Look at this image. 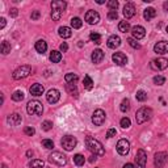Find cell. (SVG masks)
Segmentation results:
<instances>
[{
	"label": "cell",
	"instance_id": "cell-57",
	"mask_svg": "<svg viewBox=\"0 0 168 168\" xmlns=\"http://www.w3.org/2000/svg\"><path fill=\"white\" fill-rule=\"evenodd\" d=\"M3 168H8V167H7V166H5V164H3Z\"/></svg>",
	"mask_w": 168,
	"mask_h": 168
},
{
	"label": "cell",
	"instance_id": "cell-17",
	"mask_svg": "<svg viewBox=\"0 0 168 168\" xmlns=\"http://www.w3.org/2000/svg\"><path fill=\"white\" fill-rule=\"evenodd\" d=\"M44 91H45L44 85L39 84V83L32 84V87L29 88V92H30V95H32V96H36V97L42 96V95H44Z\"/></svg>",
	"mask_w": 168,
	"mask_h": 168
},
{
	"label": "cell",
	"instance_id": "cell-29",
	"mask_svg": "<svg viewBox=\"0 0 168 168\" xmlns=\"http://www.w3.org/2000/svg\"><path fill=\"white\" fill-rule=\"evenodd\" d=\"M118 29H120V32L122 33H127L130 30V24L129 21H126V20H124V21H120V24H118Z\"/></svg>",
	"mask_w": 168,
	"mask_h": 168
},
{
	"label": "cell",
	"instance_id": "cell-8",
	"mask_svg": "<svg viewBox=\"0 0 168 168\" xmlns=\"http://www.w3.org/2000/svg\"><path fill=\"white\" fill-rule=\"evenodd\" d=\"M146 162H147V154L146 151L139 149L137 151L135 155V168H146Z\"/></svg>",
	"mask_w": 168,
	"mask_h": 168
},
{
	"label": "cell",
	"instance_id": "cell-48",
	"mask_svg": "<svg viewBox=\"0 0 168 168\" xmlns=\"http://www.w3.org/2000/svg\"><path fill=\"white\" fill-rule=\"evenodd\" d=\"M39 19V11H33L32 12V20H38Z\"/></svg>",
	"mask_w": 168,
	"mask_h": 168
},
{
	"label": "cell",
	"instance_id": "cell-18",
	"mask_svg": "<svg viewBox=\"0 0 168 168\" xmlns=\"http://www.w3.org/2000/svg\"><path fill=\"white\" fill-rule=\"evenodd\" d=\"M112 59H113V62L118 66H125L127 63V57L124 53H114V54L112 55Z\"/></svg>",
	"mask_w": 168,
	"mask_h": 168
},
{
	"label": "cell",
	"instance_id": "cell-54",
	"mask_svg": "<svg viewBox=\"0 0 168 168\" xmlns=\"http://www.w3.org/2000/svg\"><path fill=\"white\" fill-rule=\"evenodd\" d=\"M96 159H97V155H92V156H91V159H90V162H95Z\"/></svg>",
	"mask_w": 168,
	"mask_h": 168
},
{
	"label": "cell",
	"instance_id": "cell-37",
	"mask_svg": "<svg viewBox=\"0 0 168 168\" xmlns=\"http://www.w3.org/2000/svg\"><path fill=\"white\" fill-rule=\"evenodd\" d=\"M24 92H22V91H16L15 92V93H13L12 95V100L13 101H22V100H24Z\"/></svg>",
	"mask_w": 168,
	"mask_h": 168
},
{
	"label": "cell",
	"instance_id": "cell-47",
	"mask_svg": "<svg viewBox=\"0 0 168 168\" xmlns=\"http://www.w3.org/2000/svg\"><path fill=\"white\" fill-rule=\"evenodd\" d=\"M116 134H117L116 129H109L108 130V133H107V137L108 138H113V137H116Z\"/></svg>",
	"mask_w": 168,
	"mask_h": 168
},
{
	"label": "cell",
	"instance_id": "cell-1",
	"mask_svg": "<svg viewBox=\"0 0 168 168\" xmlns=\"http://www.w3.org/2000/svg\"><path fill=\"white\" fill-rule=\"evenodd\" d=\"M85 146H87V149L91 151L93 155H97V156H103L105 154V150L103 147V144L98 142L97 139H95V138L92 137H85Z\"/></svg>",
	"mask_w": 168,
	"mask_h": 168
},
{
	"label": "cell",
	"instance_id": "cell-19",
	"mask_svg": "<svg viewBox=\"0 0 168 168\" xmlns=\"http://www.w3.org/2000/svg\"><path fill=\"white\" fill-rule=\"evenodd\" d=\"M124 16H125V19H131L134 15H135V7H134L133 3H126L124 7Z\"/></svg>",
	"mask_w": 168,
	"mask_h": 168
},
{
	"label": "cell",
	"instance_id": "cell-26",
	"mask_svg": "<svg viewBox=\"0 0 168 168\" xmlns=\"http://www.w3.org/2000/svg\"><path fill=\"white\" fill-rule=\"evenodd\" d=\"M66 90H67V92H68V93L71 95V96H75V97H78L79 92H78L76 84H74V83H67V84H66Z\"/></svg>",
	"mask_w": 168,
	"mask_h": 168
},
{
	"label": "cell",
	"instance_id": "cell-32",
	"mask_svg": "<svg viewBox=\"0 0 168 168\" xmlns=\"http://www.w3.org/2000/svg\"><path fill=\"white\" fill-rule=\"evenodd\" d=\"M29 167L30 168H44L45 167V163L39 159H33L30 163H29Z\"/></svg>",
	"mask_w": 168,
	"mask_h": 168
},
{
	"label": "cell",
	"instance_id": "cell-2",
	"mask_svg": "<svg viewBox=\"0 0 168 168\" xmlns=\"http://www.w3.org/2000/svg\"><path fill=\"white\" fill-rule=\"evenodd\" d=\"M67 7V3L63 0H55L51 1V19L53 21H59V19L63 15V11Z\"/></svg>",
	"mask_w": 168,
	"mask_h": 168
},
{
	"label": "cell",
	"instance_id": "cell-7",
	"mask_svg": "<svg viewBox=\"0 0 168 168\" xmlns=\"http://www.w3.org/2000/svg\"><path fill=\"white\" fill-rule=\"evenodd\" d=\"M61 144H62V147H63L66 151H71V150H74L75 147H76L78 141H76V138L72 137V135H64L63 138H62V141H61Z\"/></svg>",
	"mask_w": 168,
	"mask_h": 168
},
{
	"label": "cell",
	"instance_id": "cell-13",
	"mask_svg": "<svg viewBox=\"0 0 168 168\" xmlns=\"http://www.w3.org/2000/svg\"><path fill=\"white\" fill-rule=\"evenodd\" d=\"M85 21L88 22V24L91 25H95L97 24L98 21H100V15H98V12L96 11H88L87 13H85Z\"/></svg>",
	"mask_w": 168,
	"mask_h": 168
},
{
	"label": "cell",
	"instance_id": "cell-36",
	"mask_svg": "<svg viewBox=\"0 0 168 168\" xmlns=\"http://www.w3.org/2000/svg\"><path fill=\"white\" fill-rule=\"evenodd\" d=\"M81 25H83V22H81V20L79 17H72L71 19V26L74 29H79L81 28Z\"/></svg>",
	"mask_w": 168,
	"mask_h": 168
},
{
	"label": "cell",
	"instance_id": "cell-53",
	"mask_svg": "<svg viewBox=\"0 0 168 168\" xmlns=\"http://www.w3.org/2000/svg\"><path fill=\"white\" fill-rule=\"evenodd\" d=\"M26 156H28V158L33 156V151H30V150H29V151H26Z\"/></svg>",
	"mask_w": 168,
	"mask_h": 168
},
{
	"label": "cell",
	"instance_id": "cell-12",
	"mask_svg": "<svg viewBox=\"0 0 168 168\" xmlns=\"http://www.w3.org/2000/svg\"><path fill=\"white\" fill-rule=\"evenodd\" d=\"M117 151L120 155H127L130 151V143L126 139H120L117 143Z\"/></svg>",
	"mask_w": 168,
	"mask_h": 168
},
{
	"label": "cell",
	"instance_id": "cell-33",
	"mask_svg": "<svg viewBox=\"0 0 168 168\" xmlns=\"http://www.w3.org/2000/svg\"><path fill=\"white\" fill-rule=\"evenodd\" d=\"M64 80H66V83H75L78 80V75L72 74V72H68V74H66Z\"/></svg>",
	"mask_w": 168,
	"mask_h": 168
},
{
	"label": "cell",
	"instance_id": "cell-31",
	"mask_svg": "<svg viewBox=\"0 0 168 168\" xmlns=\"http://www.w3.org/2000/svg\"><path fill=\"white\" fill-rule=\"evenodd\" d=\"M129 109H130V101H129V98H124L122 103H121V105H120V110L122 112V113H126Z\"/></svg>",
	"mask_w": 168,
	"mask_h": 168
},
{
	"label": "cell",
	"instance_id": "cell-14",
	"mask_svg": "<svg viewBox=\"0 0 168 168\" xmlns=\"http://www.w3.org/2000/svg\"><path fill=\"white\" fill-rule=\"evenodd\" d=\"M131 34H133L134 39H142L146 36V29L141 25H135L131 28Z\"/></svg>",
	"mask_w": 168,
	"mask_h": 168
},
{
	"label": "cell",
	"instance_id": "cell-39",
	"mask_svg": "<svg viewBox=\"0 0 168 168\" xmlns=\"http://www.w3.org/2000/svg\"><path fill=\"white\" fill-rule=\"evenodd\" d=\"M41 127H42V130L49 131V130L53 129V122H51V121H49V120H46V121H44V122H42Z\"/></svg>",
	"mask_w": 168,
	"mask_h": 168
},
{
	"label": "cell",
	"instance_id": "cell-41",
	"mask_svg": "<svg viewBox=\"0 0 168 168\" xmlns=\"http://www.w3.org/2000/svg\"><path fill=\"white\" fill-rule=\"evenodd\" d=\"M154 83L156 85H163L166 83V78L164 76H160V75H156V76H154Z\"/></svg>",
	"mask_w": 168,
	"mask_h": 168
},
{
	"label": "cell",
	"instance_id": "cell-27",
	"mask_svg": "<svg viewBox=\"0 0 168 168\" xmlns=\"http://www.w3.org/2000/svg\"><path fill=\"white\" fill-rule=\"evenodd\" d=\"M50 61L53 63H59V62L62 61V53L57 51V50H53L50 53Z\"/></svg>",
	"mask_w": 168,
	"mask_h": 168
},
{
	"label": "cell",
	"instance_id": "cell-16",
	"mask_svg": "<svg viewBox=\"0 0 168 168\" xmlns=\"http://www.w3.org/2000/svg\"><path fill=\"white\" fill-rule=\"evenodd\" d=\"M154 51L159 55L167 54L168 53V42L167 41H160V42H158V44H155V46H154Z\"/></svg>",
	"mask_w": 168,
	"mask_h": 168
},
{
	"label": "cell",
	"instance_id": "cell-22",
	"mask_svg": "<svg viewBox=\"0 0 168 168\" xmlns=\"http://www.w3.org/2000/svg\"><path fill=\"white\" fill-rule=\"evenodd\" d=\"M7 121H8V124L12 125V126H19V125L21 124L22 118L19 113H13V114H9L8 118H7Z\"/></svg>",
	"mask_w": 168,
	"mask_h": 168
},
{
	"label": "cell",
	"instance_id": "cell-15",
	"mask_svg": "<svg viewBox=\"0 0 168 168\" xmlns=\"http://www.w3.org/2000/svg\"><path fill=\"white\" fill-rule=\"evenodd\" d=\"M59 98H61V93H59L58 90H50L47 92V95H46V100H47V103L50 104H55L59 101Z\"/></svg>",
	"mask_w": 168,
	"mask_h": 168
},
{
	"label": "cell",
	"instance_id": "cell-38",
	"mask_svg": "<svg viewBox=\"0 0 168 168\" xmlns=\"http://www.w3.org/2000/svg\"><path fill=\"white\" fill-rule=\"evenodd\" d=\"M135 97H137V100H138V101H141V103H143V101H146V100H147V93H146V92H144V91L139 90V91L137 92Z\"/></svg>",
	"mask_w": 168,
	"mask_h": 168
},
{
	"label": "cell",
	"instance_id": "cell-25",
	"mask_svg": "<svg viewBox=\"0 0 168 168\" xmlns=\"http://www.w3.org/2000/svg\"><path fill=\"white\" fill-rule=\"evenodd\" d=\"M156 16V11L154 8H146L144 9V12H143V17L147 20V21H150V20H152L154 17Z\"/></svg>",
	"mask_w": 168,
	"mask_h": 168
},
{
	"label": "cell",
	"instance_id": "cell-24",
	"mask_svg": "<svg viewBox=\"0 0 168 168\" xmlns=\"http://www.w3.org/2000/svg\"><path fill=\"white\" fill-rule=\"evenodd\" d=\"M58 33L59 36H61L63 39L66 38H70L72 36V32H71V28H68V26H61V28L58 29Z\"/></svg>",
	"mask_w": 168,
	"mask_h": 168
},
{
	"label": "cell",
	"instance_id": "cell-43",
	"mask_svg": "<svg viewBox=\"0 0 168 168\" xmlns=\"http://www.w3.org/2000/svg\"><path fill=\"white\" fill-rule=\"evenodd\" d=\"M108 7H109L110 11H116L118 8V1L117 0H110V1H108Z\"/></svg>",
	"mask_w": 168,
	"mask_h": 168
},
{
	"label": "cell",
	"instance_id": "cell-49",
	"mask_svg": "<svg viewBox=\"0 0 168 168\" xmlns=\"http://www.w3.org/2000/svg\"><path fill=\"white\" fill-rule=\"evenodd\" d=\"M59 49H61V51H62V53H66V51L68 50V45L66 44V42H63V44L61 45V47H59Z\"/></svg>",
	"mask_w": 168,
	"mask_h": 168
},
{
	"label": "cell",
	"instance_id": "cell-6",
	"mask_svg": "<svg viewBox=\"0 0 168 168\" xmlns=\"http://www.w3.org/2000/svg\"><path fill=\"white\" fill-rule=\"evenodd\" d=\"M30 72H32L30 66H21V67H19L17 70H15V72H13V79L15 80H21V79L28 78L30 75Z\"/></svg>",
	"mask_w": 168,
	"mask_h": 168
},
{
	"label": "cell",
	"instance_id": "cell-55",
	"mask_svg": "<svg viewBox=\"0 0 168 168\" xmlns=\"http://www.w3.org/2000/svg\"><path fill=\"white\" fill-rule=\"evenodd\" d=\"M163 7H164V9H166V11L168 12V1H166V3H164V5H163Z\"/></svg>",
	"mask_w": 168,
	"mask_h": 168
},
{
	"label": "cell",
	"instance_id": "cell-44",
	"mask_svg": "<svg viewBox=\"0 0 168 168\" xmlns=\"http://www.w3.org/2000/svg\"><path fill=\"white\" fill-rule=\"evenodd\" d=\"M127 42H129V45H130L133 49H139V47H141V45L138 44L137 39H134V38H129V39H127Z\"/></svg>",
	"mask_w": 168,
	"mask_h": 168
},
{
	"label": "cell",
	"instance_id": "cell-20",
	"mask_svg": "<svg viewBox=\"0 0 168 168\" xmlns=\"http://www.w3.org/2000/svg\"><path fill=\"white\" fill-rule=\"evenodd\" d=\"M104 51L101 50V49H96V50H93L92 51V57H91V59H92V62H93L95 64H97V63H100L101 61L104 59Z\"/></svg>",
	"mask_w": 168,
	"mask_h": 168
},
{
	"label": "cell",
	"instance_id": "cell-3",
	"mask_svg": "<svg viewBox=\"0 0 168 168\" xmlns=\"http://www.w3.org/2000/svg\"><path fill=\"white\" fill-rule=\"evenodd\" d=\"M49 162L51 164H55V166H58V167H63L67 164V156H66L64 154L59 152V151H54V152H51L50 155H49Z\"/></svg>",
	"mask_w": 168,
	"mask_h": 168
},
{
	"label": "cell",
	"instance_id": "cell-30",
	"mask_svg": "<svg viewBox=\"0 0 168 168\" xmlns=\"http://www.w3.org/2000/svg\"><path fill=\"white\" fill-rule=\"evenodd\" d=\"M83 85L85 90H92V87H93V80L91 79L90 75H85L84 79H83Z\"/></svg>",
	"mask_w": 168,
	"mask_h": 168
},
{
	"label": "cell",
	"instance_id": "cell-46",
	"mask_svg": "<svg viewBox=\"0 0 168 168\" xmlns=\"http://www.w3.org/2000/svg\"><path fill=\"white\" fill-rule=\"evenodd\" d=\"M117 17H118L117 11H109V13H108V19L109 20H116Z\"/></svg>",
	"mask_w": 168,
	"mask_h": 168
},
{
	"label": "cell",
	"instance_id": "cell-56",
	"mask_svg": "<svg viewBox=\"0 0 168 168\" xmlns=\"http://www.w3.org/2000/svg\"><path fill=\"white\" fill-rule=\"evenodd\" d=\"M104 0H97V4H104Z\"/></svg>",
	"mask_w": 168,
	"mask_h": 168
},
{
	"label": "cell",
	"instance_id": "cell-40",
	"mask_svg": "<svg viewBox=\"0 0 168 168\" xmlns=\"http://www.w3.org/2000/svg\"><path fill=\"white\" fill-rule=\"evenodd\" d=\"M42 147H45V149H47V150H51L53 147H54V142H53L51 139H44L42 141Z\"/></svg>",
	"mask_w": 168,
	"mask_h": 168
},
{
	"label": "cell",
	"instance_id": "cell-23",
	"mask_svg": "<svg viewBox=\"0 0 168 168\" xmlns=\"http://www.w3.org/2000/svg\"><path fill=\"white\" fill-rule=\"evenodd\" d=\"M36 50H37V53H39V54H44V53H46V50H47V44H46V41H44V39H38L37 42H36Z\"/></svg>",
	"mask_w": 168,
	"mask_h": 168
},
{
	"label": "cell",
	"instance_id": "cell-9",
	"mask_svg": "<svg viewBox=\"0 0 168 168\" xmlns=\"http://www.w3.org/2000/svg\"><path fill=\"white\" fill-rule=\"evenodd\" d=\"M168 160V154L166 151H159V152L155 154V158H154V164H155L156 168H163L166 166Z\"/></svg>",
	"mask_w": 168,
	"mask_h": 168
},
{
	"label": "cell",
	"instance_id": "cell-58",
	"mask_svg": "<svg viewBox=\"0 0 168 168\" xmlns=\"http://www.w3.org/2000/svg\"><path fill=\"white\" fill-rule=\"evenodd\" d=\"M166 30H167V33H168V26H167V29H166Z\"/></svg>",
	"mask_w": 168,
	"mask_h": 168
},
{
	"label": "cell",
	"instance_id": "cell-35",
	"mask_svg": "<svg viewBox=\"0 0 168 168\" xmlns=\"http://www.w3.org/2000/svg\"><path fill=\"white\" fill-rule=\"evenodd\" d=\"M90 39H91L92 42H95L96 45H100L101 44V36L98 34V33H95V32L91 33V34H90Z\"/></svg>",
	"mask_w": 168,
	"mask_h": 168
},
{
	"label": "cell",
	"instance_id": "cell-34",
	"mask_svg": "<svg viewBox=\"0 0 168 168\" xmlns=\"http://www.w3.org/2000/svg\"><path fill=\"white\" fill-rule=\"evenodd\" d=\"M84 162H85V158L81 155V154H76V155L74 156V163L76 164V166H79V167L83 166Z\"/></svg>",
	"mask_w": 168,
	"mask_h": 168
},
{
	"label": "cell",
	"instance_id": "cell-5",
	"mask_svg": "<svg viewBox=\"0 0 168 168\" xmlns=\"http://www.w3.org/2000/svg\"><path fill=\"white\" fill-rule=\"evenodd\" d=\"M151 117H152V110H151L150 108H147V107H143V108H141V109L137 112L135 121H137L138 125H141V124L147 122Z\"/></svg>",
	"mask_w": 168,
	"mask_h": 168
},
{
	"label": "cell",
	"instance_id": "cell-51",
	"mask_svg": "<svg viewBox=\"0 0 168 168\" xmlns=\"http://www.w3.org/2000/svg\"><path fill=\"white\" fill-rule=\"evenodd\" d=\"M5 19L4 17H1V19H0V29H3V28H4V26H5Z\"/></svg>",
	"mask_w": 168,
	"mask_h": 168
},
{
	"label": "cell",
	"instance_id": "cell-42",
	"mask_svg": "<svg viewBox=\"0 0 168 168\" xmlns=\"http://www.w3.org/2000/svg\"><path fill=\"white\" fill-rule=\"evenodd\" d=\"M120 124H121V127H124V129H127V127H130V125H131L130 120L127 117H124Z\"/></svg>",
	"mask_w": 168,
	"mask_h": 168
},
{
	"label": "cell",
	"instance_id": "cell-10",
	"mask_svg": "<svg viewBox=\"0 0 168 168\" xmlns=\"http://www.w3.org/2000/svg\"><path fill=\"white\" fill-rule=\"evenodd\" d=\"M105 117H107V114L103 109H96L92 114V122L95 126H101L105 122Z\"/></svg>",
	"mask_w": 168,
	"mask_h": 168
},
{
	"label": "cell",
	"instance_id": "cell-21",
	"mask_svg": "<svg viewBox=\"0 0 168 168\" xmlns=\"http://www.w3.org/2000/svg\"><path fill=\"white\" fill-rule=\"evenodd\" d=\"M107 45H108V47L109 49H117L118 46L121 45V38L118 37V36H110L109 38H108V41H107Z\"/></svg>",
	"mask_w": 168,
	"mask_h": 168
},
{
	"label": "cell",
	"instance_id": "cell-4",
	"mask_svg": "<svg viewBox=\"0 0 168 168\" xmlns=\"http://www.w3.org/2000/svg\"><path fill=\"white\" fill-rule=\"evenodd\" d=\"M26 112H28L30 116H41L42 112H44V107L42 103H39L38 100H32L29 101L26 105Z\"/></svg>",
	"mask_w": 168,
	"mask_h": 168
},
{
	"label": "cell",
	"instance_id": "cell-45",
	"mask_svg": "<svg viewBox=\"0 0 168 168\" xmlns=\"http://www.w3.org/2000/svg\"><path fill=\"white\" fill-rule=\"evenodd\" d=\"M24 133L26 134V135H34V133H36V130H34V127H32V126H26L25 129H24Z\"/></svg>",
	"mask_w": 168,
	"mask_h": 168
},
{
	"label": "cell",
	"instance_id": "cell-52",
	"mask_svg": "<svg viewBox=\"0 0 168 168\" xmlns=\"http://www.w3.org/2000/svg\"><path fill=\"white\" fill-rule=\"evenodd\" d=\"M122 168H135V167H134L131 163H126V164H125V166H124Z\"/></svg>",
	"mask_w": 168,
	"mask_h": 168
},
{
	"label": "cell",
	"instance_id": "cell-11",
	"mask_svg": "<svg viewBox=\"0 0 168 168\" xmlns=\"http://www.w3.org/2000/svg\"><path fill=\"white\" fill-rule=\"evenodd\" d=\"M151 68L155 71H162V70H166L168 67V59L166 58H158V59H154V61H151Z\"/></svg>",
	"mask_w": 168,
	"mask_h": 168
},
{
	"label": "cell",
	"instance_id": "cell-50",
	"mask_svg": "<svg viewBox=\"0 0 168 168\" xmlns=\"http://www.w3.org/2000/svg\"><path fill=\"white\" fill-rule=\"evenodd\" d=\"M9 13H11L12 17H16V16L19 15V11H17V8H12V9H11V12H9Z\"/></svg>",
	"mask_w": 168,
	"mask_h": 168
},
{
	"label": "cell",
	"instance_id": "cell-28",
	"mask_svg": "<svg viewBox=\"0 0 168 168\" xmlns=\"http://www.w3.org/2000/svg\"><path fill=\"white\" fill-rule=\"evenodd\" d=\"M0 51H1V54L7 55L8 53H11V44H9L8 41H3L1 45H0Z\"/></svg>",
	"mask_w": 168,
	"mask_h": 168
}]
</instances>
